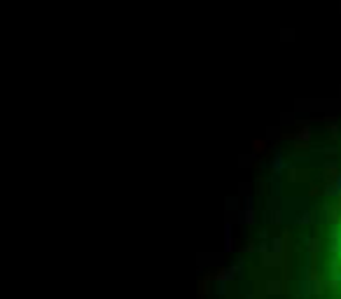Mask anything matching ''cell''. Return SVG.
<instances>
[{
	"instance_id": "cell-1",
	"label": "cell",
	"mask_w": 341,
	"mask_h": 299,
	"mask_svg": "<svg viewBox=\"0 0 341 299\" xmlns=\"http://www.w3.org/2000/svg\"><path fill=\"white\" fill-rule=\"evenodd\" d=\"M260 224L234 271L236 299H341V157L325 164L297 208Z\"/></svg>"
}]
</instances>
